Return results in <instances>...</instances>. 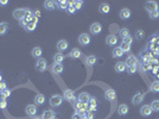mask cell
Wrapping results in <instances>:
<instances>
[{"instance_id":"f5cc1de1","label":"cell","mask_w":159,"mask_h":119,"mask_svg":"<svg viewBox=\"0 0 159 119\" xmlns=\"http://www.w3.org/2000/svg\"><path fill=\"white\" fill-rule=\"evenodd\" d=\"M82 119H88V118L86 117V114H83V116H82Z\"/></svg>"},{"instance_id":"d4e9b609","label":"cell","mask_w":159,"mask_h":119,"mask_svg":"<svg viewBox=\"0 0 159 119\" xmlns=\"http://www.w3.org/2000/svg\"><path fill=\"white\" fill-rule=\"evenodd\" d=\"M99 10H100L101 13L107 14V13H109V11H110V6H109L108 4H106V3H102V4L100 5V7H99Z\"/></svg>"},{"instance_id":"e0dca14e","label":"cell","mask_w":159,"mask_h":119,"mask_svg":"<svg viewBox=\"0 0 159 119\" xmlns=\"http://www.w3.org/2000/svg\"><path fill=\"white\" fill-rule=\"evenodd\" d=\"M115 71H118V73H124V71L127 69V66H126V63L125 62H118L115 67H114Z\"/></svg>"},{"instance_id":"7bdbcfd3","label":"cell","mask_w":159,"mask_h":119,"mask_svg":"<svg viewBox=\"0 0 159 119\" xmlns=\"http://www.w3.org/2000/svg\"><path fill=\"white\" fill-rule=\"evenodd\" d=\"M150 17H151V19H158L159 18V11L150 12Z\"/></svg>"},{"instance_id":"816d5d0a","label":"cell","mask_w":159,"mask_h":119,"mask_svg":"<svg viewBox=\"0 0 159 119\" xmlns=\"http://www.w3.org/2000/svg\"><path fill=\"white\" fill-rule=\"evenodd\" d=\"M157 71H158V68H157V67H156V68H154V69H153V73H154V74H157Z\"/></svg>"},{"instance_id":"4fadbf2b","label":"cell","mask_w":159,"mask_h":119,"mask_svg":"<svg viewBox=\"0 0 159 119\" xmlns=\"http://www.w3.org/2000/svg\"><path fill=\"white\" fill-rule=\"evenodd\" d=\"M142 101H144V94H142V93H137V94L132 98L133 105H140Z\"/></svg>"},{"instance_id":"ac0fdd59","label":"cell","mask_w":159,"mask_h":119,"mask_svg":"<svg viewBox=\"0 0 159 119\" xmlns=\"http://www.w3.org/2000/svg\"><path fill=\"white\" fill-rule=\"evenodd\" d=\"M55 117H56V113H55L53 111L46 110V111H44V113L42 116V119H55Z\"/></svg>"},{"instance_id":"f6af8a7d","label":"cell","mask_w":159,"mask_h":119,"mask_svg":"<svg viewBox=\"0 0 159 119\" xmlns=\"http://www.w3.org/2000/svg\"><path fill=\"white\" fill-rule=\"evenodd\" d=\"M86 117L88 119H94V112H92V111H87L86 112Z\"/></svg>"},{"instance_id":"5bb4252c","label":"cell","mask_w":159,"mask_h":119,"mask_svg":"<svg viewBox=\"0 0 159 119\" xmlns=\"http://www.w3.org/2000/svg\"><path fill=\"white\" fill-rule=\"evenodd\" d=\"M125 63H126L127 67H133V66H137L138 60H137V57L134 56V55H130V56L127 57V60H126Z\"/></svg>"},{"instance_id":"8992f818","label":"cell","mask_w":159,"mask_h":119,"mask_svg":"<svg viewBox=\"0 0 159 119\" xmlns=\"http://www.w3.org/2000/svg\"><path fill=\"white\" fill-rule=\"evenodd\" d=\"M102 31V25L100 23H93L90 26V34L93 35H99Z\"/></svg>"},{"instance_id":"11a10c76","label":"cell","mask_w":159,"mask_h":119,"mask_svg":"<svg viewBox=\"0 0 159 119\" xmlns=\"http://www.w3.org/2000/svg\"><path fill=\"white\" fill-rule=\"evenodd\" d=\"M0 94H1V93H0Z\"/></svg>"},{"instance_id":"c3c4849f","label":"cell","mask_w":159,"mask_h":119,"mask_svg":"<svg viewBox=\"0 0 159 119\" xmlns=\"http://www.w3.org/2000/svg\"><path fill=\"white\" fill-rule=\"evenodd\" d=\"M27 23H29V22H27V19H26V18H23L21 20H19V24H20L21 26H24V28H25V26L27 25Z\"/></svg>"},{"instance_id":"681fc988","label":"cell","mask_w":159,"mask_h":119,"mask_svg":"<svg viewBox=\"0 0 159 119\" xmlns=\"http://www.w3.org/2000/svg\"><path fill=\"white\" fill-rule=\"evenodd\" d=\"M6 106H7L6 100H5V99H1V100H0V108H6Z\"/></svg>"},{"instance_id":"603a6c76","label":"cell","mask_w":159,"mask_h":119,"mask_svg":"<svg viewBox=\"0 0 159 119\" xmlns=\"http://www.w3.org/2000/svg\"><path fill=\"white\" fill-rule=\"evenodd\" d=\"M120 17H121V19H124V20L128 19V18L131 17V10H130V9H122V10L120 11Z\"/></svg>"},{"instance_id":"30bf717a","label":"cell","mask_w":159,"mask_h":119,"mask_svg":"<svg viewBox=\"0 0 159 119\" xmlns=\"http://www.w3.org/2000/svg\"><path fill=\"white\" fill-rule=\"evenodd\" d=\"M25 112L29 117H35L37 114V106L36 105H27L25 108Z\"/></svg>"},{"instance_id":"4dcf8cb0","label":"cell","mask_w":159,"mask_h":119,"mask_svg":"<svg viewBox=\"0 0 159 119\" xmlns=\"http://www.w3.org/2000/svg\"><path fill=\"white\" fill-rule=\"evenodd\" d=\"M112 55H113V57H121L122 55H124V51L120 49V46H118V48H114L113 51H112Z\"/></svg>"},{"instance_id":"d6a6232c","label":"cell","mask_w":159,"mask_h":119,"mask_svg":"<svg viewBox=\"0 0 159 119\" xmlns=\"http://www.w3.org/2000/svg\"><path fill=\"white\" fill-rule=\"evenodd\" d=\"M96 61H98L96 57L93 56V55H90V56H88L86 58V63H87V65H89V66H94L95 63H96Z\"/></svg>"},{"instance_id":"ffe728a7","label":"cell","mask_w":159,"mask_h":119,"mask_svg":"<svg viewBox=\"0 0 159 119\" xmlns=\"http://www.w3.org/2000/svg\"><path fill=\"white\" fill-rule=\"evenodd\" d=\"M96 105H98L96 99H95V98H90V100H89V105H88V111L95 112V111H96Z\"/></svg>"},{"instance_id":"5b68a950","label":"cell","mask_w":159,"mask_h":119,"mask_svg":"<svg viewBox=\"0 0 159 119\" xmlns=\"http://www.w3.org/2000/svg\"><path fill=\"white\" fill-rule=\"evenodd\" d=\"M75 108H76V112L78 113H83L88 110V105L84 104V102H81V101H77L75 102Z\"/></svg>"},{"instance_id":"9a60e30c","label":"cell","mask_w":159,"mask_h":119,"mask_svg":"<svg viewBox=\"0 0 159 119\" xmlns=\"http://www.w3.org/2000/svg\"><path fill=\"white\" fill-rule=\"evenodd\" d=\"M51 70H52L53 74H61L62 71L64 70V67H63L62 63H55V65L52 66V68H51Z\"/></svg>"},{"instance_id":"ba28073f","label":"cell","mask_w":159,"mask_h":119,"mask_svg":"<svg viewBox=\"0 0 159 119\" xmlns=\"http://www.w3.org/2000/svg\"><path fill=\"white\" fill-rule=\"evenodd\" d=\"M145 9L148 12L158 11V3H156V1H146L145 3Z\"/></svg>"},{"instance_id":"836d02e7","label":"cell","mask_w":159,"mask_h":119,"mask_svg":"<svg viewBox=\"0 0 159 119\" xmlns=\"http://www.w3.org/2000/svg\"><path fill=\"white\" fill-rule=\"evenodd\" d=\"M151 108H152V111H156V112H159V100H153L152 102H151Z\"/></svg>"},{"instance_id":"7dc6e473","label":"cell","mask_w":159,"mask_h":119,"mask_svg":"<svg viewBox=\"0 0 159 119\" xmlns=\"http://www.w3.org/2000/svg\"><path fill=\"white\" fill-rule=\"evenodd\" d=\"M71 119H82V116H81V113L75 112L73 116H71Z\"/></svg>"},{"instance_id":"52a82bcc","label":"cell","mask_w":159,"mask_h":119,"mask_svg":"<svg viewBox=\"0 0 159 119\" xmlns=\"http://www.w3.org/2000/svg\"><path fill=\"white\" fill-rule=\"evenodd\" d=\"M152 108H151V106L150 105H144L141 108H140V114L142 116V117H150L151 114H152Z\"/></svg>"},{"instance_id":"b9f144b4","label":"cell","mask_w":159,"mask_h":119,"mask_svg":"<svg viewBox=\"0 0 159 119\" xmlns=\"http://www.w3.org/2000/svg\"><path fill=\"white\" fill-rule=\"evenodd\" d=\"M127 71H128V74H136L137 73V66H133V67H127Z\"/></svg>"},{"instance_id":"3957f363","label":"cell","mask_w":159,"mask_h":119,"mask_svg":"<svg viewBox=\"0 0 159 119\" xmlns=\"http://www.w3.org/2000/svg\"><path fill=\"white\" fill-rule=\"evenodd\" d=\"M78 42L81 45H84V46L88 45L90 43V36L88 34H81L78 37Z\"/></svg>"},{"instance_id":"cb8c5ba5","label":"cell","mask_w":159,"mask_h":119,"mask_svg":"<svg viewBox=\"0 0 159 119\" xmlns=\"http://www.w3.org/2000/svg\"><path fill=\"white\" fill-rule=\"evenodd\" d=\"M45 102V97L43 94H37L36 97H35V104H36V106L37 105H43Z\"/></svg>"},{"instance_id":"277c9868","label":"cell","mask_w":159,"mask_h":119,"mask_svg":"<svg viewBox=\"0 0 159 119\" xmlns=\"http://www.w3.org/2000/svg\"><path fill=\"white\" fill-rule=\"evenodd\" d=\"M13 17L17 20H21L25 18V9H15L13 11Z\"/></svg>"},{"instance_id":"9c48e42d","label":"cell","mask_w":159,"mask_h":119,"mask_svg":"<svg viewBox=\"0 0 159 119\" xmlns=\"http://www.w3.org/2000/svg\"><path fill=\"white\" fill-rule=\"evenodd\" d=\"M105 98H106L108 101H114V100L116 99V93H115V91L112 89V88L107 89L106 93H105Z\"/></svg>"},{"instance_id":"60d3db41","label":"cell","mask_w":159,"mask_h":119,"mask_svg":"<svg viewBox=\"0 0 159 119\" xmlns=\"http://www.w3.org/2000/svg\"><path fill=\"white\" fill-rule=\"evenodd\" d=\"M10 95H11V91H10V89H7V88H6L5 91H3V92H1V97H3V99L9 98Z\"/></svg>"},{"instance_id":"d590c367","label":"cell","mask_w":159,"mask_h":119,"mask_svg":"<svg viewBox=\"0 0 159 119\" xmlns=\"http://www.w3.org/2000/svg\"><path fill=\"white\" fill-rule=\"evenodd\" d=\"M36 26H37V24H35V23H32V22H29L27 25L25 26V30L29 31V32H31V31H33V30L36 29Z\"/></svg>"},{"instance_id":"bcb514c9","label":"cell","mask_w":159,"mask_h":119,"mask_svg":"<svg viewBox=\"0 0 159 119\" xmlns=\"http://www.w3.org/2000/svg\"><path fill=\"white\" fill-rule=\"evenodd\" d=\"M141 69L144 70V71H147V70H150V69H151V66L148 65V63H144V65L141 66Z\"/></svg>"},{"instance_id":"484cf974","label":"cell","mask_w":159,"mask_h":119,"mask_svg":"<svg viewBox=\"0 0 159 119\" xmlns=\"http://www.w3.org/2000/svg\"><path fill=\"white\" fill-rule=\"evenodd\" d=\"M44 7L46 10L52 11L53 9H56V3L52 1V0H46V1L44 3Z\"/></svg>"},{"instance_id":"83f0119b","label":"cell","mask_w":159,"mask_h":119,"mask_svg":"<svg viewBox=\"0 0 159 119\" xmlns=\"http://www.w3.org/2000/svg\"><path fill=\"white\" fill-rule=\"evenodd\" d=\"M69 56L71 58H80V56H81V51H80V49H77V48H75V49H73L70 51Z\"/></svg>"},{"instance_id":"d6986e66","label":"cell","mask_w":159,"mask_h":119,"mask_svg":"<svg viewBox=\"0 0 159 119\" xmlns=\"http://www.w3.org/2000/svg\"><path fill=\"white\" fill-rule=\"evenodd\" d=\"M106 43H107L108 45H115V44L118 43V37L114 36V35H109V36H107V38H106Z\"/></svg>"},{"instance_id":"7402d4cb","label":"cell","mask_w":159,"mask_h":119,"mask_svg":"<svg viewBox=\"0 0 159 119\" xmlns=\"http://www.w3.org/2000/svg\"><path fill=\"white\" fill-rule=\"evenodd\" d=\"M128 106L127 105H125V104H121L120 106H119V108H118V113L120 114V116H125V114H127L128 113Z\"/></svg>"},{"instance_id":"44dd1931","label":"cell","mask_w":159,"mask_h":119,"mask_svg":"<svg viewBox=\"0 0 159 119\" xmlns=\"http://www.w3.org/2000/svg\"><path fill=\"white\" fill-rule=\"evenodd\" d=\"M42 48H39V46H36V48H33L32 49V51H31V55H32L33 57H36V58H41V56H42Z\"/></svg>"},{"instance_id":"db71d44e","label":"cell","mask_w":159,"mask_h":119,"mask_svg":"<svg viewBox=\"0 0 159 119\" xmlns=\"http://www.w3.org/2000/svg\"><path fill=\"white\" fill-rule=\"evenodd\" d=\"M32 119H42V118H39V117H33Z\"/></svg>"},{"instance_id":"f35d334b","label":"cell","mask_w":159,"mask_h":119,"mask_svg":"<svg viewBox=\"0 0 159 119\" xmlns=\"http://www.w3.org/2000/svg\"><path fill=\"white\" fill-rule=\"evenodd\" d=\"M144 30H137L136 31V38L138 39V41H141L142 38H144Z\"/></svg>"},{"instance_id":"74e56055","label":"cell","mask_w":159,"mask_h":119,"mask_svg":"<svg viewBox=\"0 0 159 119\" xmlns=\"http://www.w3.org/2000/svg\"><path fill=\"white\" fill-rule=\"evenodd\" d=\"M120 49H121L124 52H128V51L131 50V45L122 42V43H121V45H120Z\"/></svg>"},{"instance_id":"1f68e13d","label":"cell","mask_w":159,"mask_h":119,"mask_svg":"<svg viewBox=\"0 0 159 119\" xmlns=\"http://www.w3.org/2000/svg\"><path fill=\"white\" fill-rule=\"evenodd\" d=\"M58 5V9L61 10H67L68 9V5H69V1H65V0H59V1L56 3Z\"/></svg>"},{"instance_id":"f546056e","label":"cell","mask_w":159,"mask_h":119,"mask_svg":"<svg viewBox=\"0 0 159 119\" xmlns=\"http://www.w3.org/2000/svg\"><path fill=\"white\" fill-rule=\"evenodd\" d=\"M9 30V23H0V36H4Z\"/></svg>"},{"instance_id":"f1b7e54d","label":"cell","mask_w":159,"mask_h":119,"mask_svg":"<svg viewBox=\"0 0 159 119\" xmlns=\"http://www.w3.org/2000/svg\"><path fill=\"white\" fill-rule=\"evenodd\" d=\"M150 91L153 92V93H158L159 92V80H156L151 83V87H150Z\"/></svg>"},{"instance_id":"2e32d148","label":"cell","mask_w":159,"mask_h":119,"mask_svg":"<svg viewBox=\"0 0 159 119\" xmlns=\"http://www.w3.org/2000/svg\"><path fill=\"white\" fill-rule=\"evenodd\" d=\"M89 100H90V95H89V93H87V92L80 93V95H78V101H81V102H84V104H87V102H89Z\"/></svg>"},{"instance_id":"7c38bea8","label":"cell","mask_w":159,"mask_h":119,"mask_svg":"<svg viewBox=\"0 0 159 119\" xmlns=\"http://www.w3.org/2000/svg\"><path fill=\"white\" fill-rule=\"evenodd\" d=\"M63 98H64L65 100H68V101H74L75 100V93H74V91L65 89L64 93H63Z\"/></svg>"},{"instance_id":"e575fe53","label":"cell","mask_w":159,"mask_h":119,"mask_svg":"<svg viewBox=\"0 0 159 119\" xmlns=\"http://www.w3.org/2000/svg\"><path fill=\"white\" fill-rule=\"evenodd\" d=\"M119 36H120L122 39L126 38L127 36H130V31H128V29H126V28L121 29V30H120V32H119Z\"/></svg>"},{"instance_id":"8fae6325","label":"cell","mask_w":159,"mask_h":119,"mask_svg":"<svg viewBox=\"0 0 159 119\" xmlns=\"http://www.w3.org/2000/svg\"><path fill=\"white\" fill-rule=\"evenodd\" d=\"M68 42L65 41V39H61V41L57 42V49H58V52H62V51H65L68 49Z\"/></svg>"},{"instance_id":"8d00e7d4","label":"cell","mask_w":159,"mask_h":119,"mask_svg":"<svg viewBox=\"0 0 159 119\" xmlns=\"http://www.w3.org/2000/svg\"><path fill=\"white\" fill-rule=\"evenodd\" d=\"M75 11H76V9H75V6H74V1H69L67 12L70 13V14H73V13H75Z\"/></svg>"},{"instance_id":"ab89813d","label":"cell","mask_w":159,"mask_h":119,"mask_svg":"<svg viewBox=\"0 0 159 119\" xmlns=\"http://www.w3.org/2000/svg\"><path fill=\"white\" fill-rule=\"evenodd\" d=\"M74 6H75L76 10H81L82 6H83V1H82V0H75V1H74Z\"/></svg>"},{"instance_id":"ee69618b","label":"cell","mask_w":159,"mask_h":119,"mask_svg":"<svg viewBox=\"0 0 159 119\" xmlns=\"http://www.w3.org/2000/svg\"><path fill=\"white\" fill-rule=\"evenodd\" d=\"M122 42H124V43H127V44H130V45H131V44H132V42H133V38H132L131 36H127L126 38H124V39H122Z\"/></svg>"},{"instance_id":"7a4b0ae2","label":"cell","mask_w":159,"mask_h":119,"mask_svg":"<svg viewBox=\"0 0 159 119\" xmlns=\"http://www.w3.org/2000/svg\"><path fill=\"white\" fill-rule=\"evenodd\" d=\"M46 67H47V63H46V60H44V58H38L37 60V62H36V69L38 70V71H45V69H46Z\"/></svg>"},{"instance_id":"4316f807","label":"cell","mask_w":159,"mask_h":119,"mask_svg":"<svg viewBox=\"0 0 159 119\" xmlns=\"http://www.w3.org/2000/svg\"><path fill=\"white\" fill-rule=\"evenodd\" d=\"M53 61L55 63H62L63 61H64V55H63L62 52H57L53 55Z\"/></svg>"},{"instance_id":"6da1fadb","label":"cell","mask_w":159,"mask_h":119,"mask_svg":"<svg viewBox=\"0 0 159 119\" xmlns=\"http://www.w3.org/2000/svg\"><path fill=\"white\" fill-rule=\"evenodd\" d=\"M50 105L52 106V107H58V106H61V104L63 102V98L61 97L59 94H55V95H52V97L50 98Z\"/></svg>"},{"instance_id":"f907efd6","label":"cell","mask_w":159,"mask_h":119,"mask_svg":"<svg viewBox=\"0 0 159 119\" xmlns=\"http://www.w3.org/2000/svg\"><path fill=\"white\" fill-rule=\"evenodd\" d=\"M7 4H9V1H7V0H0V5H7Z\"/></svg>"}]
</instances>
